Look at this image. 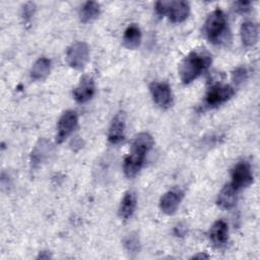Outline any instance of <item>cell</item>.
<instances>
[{
    "instance_id": "obj_18",
    "label": "cell",
    "mask_w": 260,
    "mask_h": 260,
    "mask_svg": "<svg viewBox=\"0 0 260 260\" xmlns=\"http://www.w3.org/2000/svg\"><path fill=\"white\" fill-rule=\"evenodd\" d=\"M136 208V195L133 191H127L120 203L119 215L123 219L130 218Z\"/></svg>"
},
{
    "instance_id": "obj_12",
    "label": "cell",
    "mask_w": 260,
    "mask_h": 260,
    "mask_svg": "<svg viewBox=\"0 0 260 260\" xmlns=\"http://www.w3.org/2000/svg\"><path fill=\"white\" fill-rule=\"evenodd\" d=\"M125 128H126V117L123 112L117 113L109 127L108 140L112 144H118L122 142L125 138Z\"/></svg>"
},
{
    "instance_id": "obj_7",
    "label": "cell",
    "mask_w": 260,
    "mask_h": 260,
    "mask_svg": "<svg viewBox=\"0 0 260 260\" xmlns=\"http://www.w3.org/2000/svg\"><path fill=\"white\" fill-rule=\"evenodd\" d=\"M253 182V175L250 165L247 161L238 162L232 170V182L231 185L240 191L250 186Z\"/></svg>"
},
{
    "instance_id": "obj_15",
    "label": "cell",
    "mask_w": 260,
    "mask_h": 260,
    "mask_svg": "<svg viewBox=\"0 0 260 260\" xmlns=\"http://www.w3.org/2000/svg\"><path fill=\"white\" fill-rule=\"evenodd\" d=\"M240 35L244 46L248 48L255 46L259 36L257 24L253 21H245L241 26Z\"/></svg>"
},
{
    "instance_id": "obj_27",
    "label": "cell",
    "mask_w": 260,
    "mask_h": 260,
    "mask_svg": "<svg viewBox=\"0 0 260 260\" xmlns=\"http://www.w3.org/2000/svg\"><path fill=\"white\" fill-rule=\"evenodd\" d=\"M52 256L50 255V253L49 252H47V251H42V252H40V254H39V256H38V259H49V258H51Z\"/></svg>"
},
{
    "instance_id": "obj_14",
    "label": "cell",
    "mask_w": 260,
    "mask_h": 260,
    "mask_svg": "<svg viewBox=\"0 0 260 260\" xmlns=\"http://www.w3.org/2000/svg\"><path fill=\"white\" fill-rule=\"evenodd\" d=\"M229 228L224 220H216L209 231V239L211 243L216 247H221L228 242Z\"/></svg>"
},
{
    "instance_id": "obj_5",
    "label": "cell",
    "mask_w": 260,
    "mask_h": 260,
    "mask_svg": "<svg viewBox=\"0 0 260 260\" xmlns=\"http://www.w3.org/2000/svg\"><path fill=\"white\" fill-rule=\"evenodd\" d=\"M89 60V47L84 42H76L72 44L66 52L67 64L75 69L82 70Z\"/></svg>"
},
{
    "instance_id": "obj_17",
    "label": "cell",
    "mask_w": 260,
    "mask_h": 260,
    "mask_svg": "<svg viewBox=\"0 0 260 260\" xmlns=\"http://www.w3.org/2000/svg\"><path fill=\"white\" fill-rule=\"evenodd\" d=\"M237 190L230 184L225 185L217 196V205L222 209H231L237 201Z\"/></svg>"
},
{
    "instance_id": "obj_9",
    "label": "cell",
    "mask_w": 260,
    "mask_h": 260,
    "mask_svg": "<svg viewBox=\"0 0 260 260\" xmlns=\"http://www.w3.org/2000/svg\"><path fill=\"white\" fill-rule=\"evenodd\" d=\"M149 90L153 102L159 108L167 109L173 103V94L171 87L166 82L153 81L149 85Z\"/></svg>"
},
{
    "instance_id": "obj_22",
    "label": "cell",
    "mask_w": 260,
    "mask_h": 260,
    "mask_svg": "<svg viewBox=\"0 0 260 260\" xmlns=\"http://www.w3.org/2000/svg\"><path fill=\"white\" fill-rule=\"evenodd\" d=\"M248 77V71L245 67H237L233 72H232V80L236 85H240L243 83Z\"/></svg>"
},
{
    "instance_id": "obj_24",
    "label": "cell",
    "mask_w": 260,
    "mask_h": 260,
    "mask_svg": "<svg viewBox=\"0 0 260 260\" xmlns=\"http://www.w3.org/2000/svg\"><path fill=\"white\" fill-rule=\"evenodd\" d=\"M234 9L238 13H247L251 10L250 1H237L234 3Z\"/></svg>"
},
{
    "instance_id": "obj_11",
    "label": "cell",
    "mask_w": 260,
    "mask_h": 260,
    "mask_svg": "<svg viewBox=\"0 0 260 260\" xmlns=\"http://www.w3.org/2000/svg\"><path fill=\"white\" fill-rule=\"evenodd\" d=\"M94 90L95 85L93 78L89 75H84L73 89V98L77 103L83 104L88 102L93 96Z\"/></svg>"
},
{
    "instance_id": "obj_8",
    "label": "cell",
    "mask_w": 260,
    "mask_h": 260,
    "mask_svg": "<svg viewBox=\"0 0 260 260\" xmlns=\"http://www.w3.org/2000/svg\"><path fill=\"white\" fill-rule=\"evenodd\" d=\"M78 123V117L74 111H66L60 117L57 124L56 141L57 143H62L76 128Z\"/></svg>"
},
{
    "instance_id": "obj_13",
    "label": "cell",
    "mask_w": 260,
    "mask_h": 260,
    "mask_svg": "<svg viewBox=\"0 0 260 260\" xmlns=\"http://www.w3.org/2000/svg\"><path fill=\"white\" fill-rule=\"evenodd\" d=\"M182 193L177 190L166 192L159 199V208L162 213L167 215L174 214L182 200Z\"/></svg>"
},
{
    "instance_id": "obj_16",
    "label": "cell",
    "mask_w": 260,
    "mask_h": 260,
    "mask_svg": "<svg viewBox=\"0 0 260 260\" xmlns=\"http://www.w3.org/2000/svg\"><path fill=\"white\" fill-rule=\"evenodd\" d=\"M140 42L141 31L139 26L135 23L129 24L123 35V45L129 50H134L139 47Z\"/></svg>"
},
{
    "instance_id": "obj_1",
    "label": "cell",
    "mask_w": 260,
    "mask_h": 260,
    "mask_svg": "<svg viewBox=\"0 0 260 260\" xmlns=\"http://www.w3.org/2000/svg\"><path fill=\"white\" fill-rule=\"evenodd\" d=\"M153 138L147 132L137 134L131 144V151L125 157L123 171L127 178H133L137 175L143 166L146 153L153 146Z\"/></svg>"
},
{
    "instance_id": "obj_3",
    "label": "cell",
    "mask_w": 260,
    "mask_h": 260,
    "mask_svg": "<svg viewBox=\"0 0 260 260\" xmlns=\"http://www.w3.org/2000/svg\"><path fill=\"white\" fill-rule=\"evenodd\" d=\"M204 31L208 41L219 45L225 42L229 35L228 21L224 13L220 9L213 10L207 17L204 25Z\"/></svg>"
},
{
    "instance_id": "obj_4",
    "label": "cell",
    "mask_w": 260,
    "mask_h": 260,
    "mask_svg": "<svg viewBox=\"0 0 260 260\" xmlns=\"http://www.w3.org/2000/svg\"><path fill=\"white\" fill-rule=\"evenodd\" d=\"M154 9L157 15H168L174 23L183 22L190 13V6L186 1H157Z\"/></svg>"
},
{
    "instance_id": "obj_20",
    "label": "cell",
    "mask_w": 260,
    "mask_h": 260,
    "mask_svg": "<svg viewBox=\"0 0 260 260\" xmlns=\"http://www.w3.org/2000/svg\"><path fill=\"white\" fill-rule=\"evenodd\" d=\"M100 12H101V8H100V4L98 2L87 1V2L83 3V5L81 6V8L79 10L80 21L83 23L90 22V21L94 20L100 15Z\"/></svg>"
},
{
    "instance_id": "obj_2",
    "label": "cell",
    "mask_w": 260,
    "mask_h": 260,
    "mask_svg": "<svg viewBox=\"0 0 260 260\" xmlns=\"http://www.w3.org/2000/svg\"><path fill=\"white\" fill-rule=\"evenodd\" d=\"M210 64L211 56L207 51L202 49L191 51L179 65L178 72L181 81L184 84L191 83L206 71Z\"/></svg>"
},
{
    "instance_id": "obj_6",
    "label": "cell",
    "mask_w": 260,
    "mask_h": 260,
    "mask_svg": "<svg viewBox=\"0 0 260 260\" xmlns=\"http://www.w3.org/2000/svg\"><path fill=\"white\" fill-rule=\"evenodd\" d=\"M234 94L235 90L231 85L215 84L208 89L205 95V104L210 108L216 107L231 100Z\"/></svg>"
},
{
    "instance_id": "obj_10",
    "label": "cell",
    "mask_w": 260,
    "mask_h": 260,
    "mask_svg": "<svg viewBox=\"0 0 260 260\" xmlns=\"http://www.w3.org/2000/svg\"><path fill=\"white\" fill-rule=\"evenodd\" d=\"M54 153V146L53 144L45 139L42 138L38 141L35 145L31 154H30V165L32 168H38L46 160L50 158V156Z\"/></svg>"
},
{
    "instance_id": "obj_19",
    "label": "cell",
    "mask_w": 260,
    "mask_h": 260,
    "mask_svg": "<svg viewBox=\"0 0 260 260\" xmlns=\"http://www.w3.org/2000/svg\"><path fill=\"white\" fill-rule=\"evenodd\" d=\"M51 61L48 58H39L32 65L30 69V77L34 80L40 81L44 80L50 73Z\"/></svg>"
},
{
    "instance_id": "obj_25",
    "label": "cell",
    "mask_w": 260,
    "mask_h": 260,
    "mask_svg": "<svg viewBox=\"0 0 260 260\" xmlns=\"http://www.w3.org/2000/svg\"><path fill=\"white\" fill-rule=\"evenodd\" d=\"M186 231H187V228H186V225L183 224V223H178V224L175 226V229H174V233H175V235H176L177 237H183V236H185Z\"/></svg>"
},
{
    "instance_id": "obj_21",
    "label": "cell",
    "mask_w": 260,
    "mask_h": 260,
    "mask_svg": "<svg viewBox=\"0 0 260 260\" xmlns=\"http://www.w3.org/2000/svg\"><path fill=\"white\" fill-rule=\"evenodd\" d=\"M124 247L130 254H137L140 250V242L135 234H130L124 239Z\"/></svg>"
},
{
    "instance_id": "obj_23",
    "label": "cell",
    "mask_w": 260,
    "mask_h": 260,
    "mask_svg": "<svg viewBox=\"0 0 260 260\" xmlns=\"http://www.w3.org/2000/svg\"><path fill=\"white\" fill-rule=\"evenodd\" d=\"M36 11V5L32 2H27L22 6V10H21V16L24 20L25 23H29L34 14Z\"/></svg>"
},
{
    "instance_id": "obj_26",
    "label": "cell",
    "mask_w": 260,
    "mask_h": 260,
    "mask_svg": "<svg viewBox=\"0 0 260 260\" xmlns=\"http://www.w3.org/2000/svg\"><path fill=\"white\" fill-rule=\"evenodd\" d=\"M208 258H209V256L203 252L197 253L191 257V259H208Z\"/></svg>"
}]
</instances>
